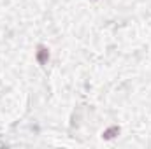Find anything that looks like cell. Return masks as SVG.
Returning <instances> with one entry per match:
<instances>
[{
	"label": "cell",
	"mask_w": 151,
	"mask_h": 149,
	"mask_svg": "<svg viewBox=\"0 0 151 149\" xmlns=\"http://www.w3.org/2000/svg\"><path fill=\"white\" fill-rule=\"evenodd\" d=\"M35 60H37L39 65H47V62H49V49H47L44 44H39V46H37Z\"/></svg>",
	"instance_id": "obj_1"
},
{
	"label": "cell",
	"mask_w": 151,
	"mask_h": 149,
	"mask_svg": "<svg viewBox=\"0 0 151 149\" xmlns=\"http://www.w3.org/2000/svg\"><path fill=\"white\" fill-rule=\"evenodd\" d=\"M119 132H121V128H119L118 125H113V126H109L107 130H104L102 137H104L106 140H111V139H114V137H118V135H119Z\"/></svg>",
	"instance_id": "obj_2"
}]
</instances>
